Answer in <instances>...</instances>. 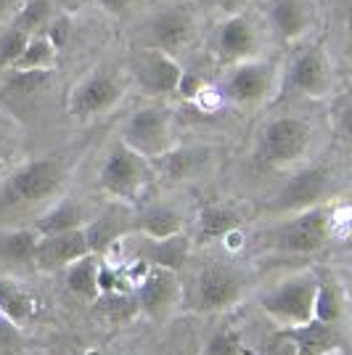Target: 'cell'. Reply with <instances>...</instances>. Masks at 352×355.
<instances>
[{
	"mask_svg": "<svg viewBox=\"0 0 352 355\" xmlns=\"http://www.w3.org/2000/svg\"><path fill=\"white\" fill-rule=\"evenodd\" d=\"M188 252H191V241L186 234H177V236L167 239H146L143 236V247L141 254L148 266L167 268V270H180L188 260Z\"/></svg>",
	"mask_w": 352,
	"mask_h": 355,
	"instance_id": "cell-21",
	"label": "cell"
},
{
	"mask_svg": "<svg viewBox=\"0 0 352 355\" xmlns=\"http://www.w3.org/2000/svg\"><path fill=\"white\" fill-rule=\"evenodd\" d=\"M204 355H244V342L236 329H222L206 342Z\"/></svg>",
	"mask_w": 352,
	"mask_h": 355,
	"instance_id": "cell-36",
	"label": "cell"
},
{
	"mask_svg": "<svg viewBox=\"0 0 352 355\" xmlns=\"http://www.w3.org/2000/svg\"><path fill=\"white\" fill-rule=\"evenodd\" d=\"M11 146H14V122L6 117V114H0V159L3 162H6Z\"/></svg>",
	"mask_w": 352,
	"mask_h": 355,
	"instance_id": "cell-39",
	"label": "cell"
},
{
	"mask_svg": "<svg viewBox=\"0 0 352 355\" xmlns=\"http://www.w3.org/2000/svg\"><path fill=\"white\" fill-rule=\"evenodd\" d=\"M154 178V162L117 138L106 148V157L98 170V189L117 202H135Z\"/></svg>",
	"mask_w": 352,
	"mask_h": 355,
	"instance_id": "cell-8",
	"label": "cell"
},
{
	"mask_svg": "<svg viewBox=\"0 0 352 355\" xmlns=\"http://www.w3.org/2000/svg\"><path fill=\"white\" fill-rule=\"evenodd\" d=\"M331 234V212L321 205L302 212H294L286 223H281L273 231V247L294 254L318 252L328 241Z\"/></svg>",
	"mask_w": 352,
	"mask_h": 355,
	"instance_id": "cell-13",
	"label": "cell"
},
{
	"mask_svg": "<svg viewBox=\"0 0 352 355\" xmlns=\"http://www.w3.org/2000/svg\"><path fill=\"white\" fill-rule=\"evenodd\" d=\"M88 355H103V353H88Z\"/></svg>",
	"mask_w": 352,
	"mask_h": 355,
	"instance_id": "cell-42",
	"label": "cell"
},
{
	"mask_svg": "<svg viewBox=\"0 0 352 355\" xmlns=\"http://www.w3.org/2000/svg\"><path fill=\"white\" fill-rule=\"evenodd\" d=\"M127 228H132V223L127 225L117 209H109V212H103L98 218H93V220L85 225V236H88L90 252H93V254H101V252L112 250Z\"/></svg>",
	"mask_w": 352,
	"mask_h": 355,
	"instance_id": "cell-24",
	"label": "cell"
},
{
	"mask_svg": "<svg viewBox=\"0 0 352 355\" xmlns=\"http://www.w3.org/2000/svg\"><path fill=\"white\" fill-rule=\"evenodd\" d=\"M257 355H297V345H294V340L289 337L286 329H279L270 340H265L260 345Z\"/></svg>",
	"mask_w": 352,
	"mask_h": 355,
	"instance_id": "cell-38",
	"label": "cell"
},
{
	"mask_svg": "<svg viewBox=\"0 0 352 355\" xmlns=\"http://www.w3.org/2000/svg\"><path fill=\"white\" fill-rule=\"evenodd\" d=\"M260 14L270 35V43L283 48H297L308 43L318 27V0H260Z\"/></svg>",
	"mask_w": 352,
	"mask_h": 355,
	"instance_id": "cell-10",
	"label": "cell"
},
{
	"mask_svg": "<svg viewBox=\"0 0 352 355\" xmlns=\"http://www.w3.org/2000/svg\"><path fill=\"white\" fill-rule=\"evenodd\" d=\"M183 215L173 205H148L138 218H132V231L146 239H167L183 234Z\"/></svg>",
	"mask_w": 352,
	"mask_h": 355,
	"instance_id": "cell-22",
	"label": "cell"
},
{
	"mask_svg": "<svg viewBox=\"0 0 352 355\" xmlns=\"http://www.w3.org/2000/svg\"><path fill=\"white\" fill-rule=\"evenodd\" d=\"M289 337L297 345V355H328L339 347V334L331 324L313 318L302 326H286Z\"/></svg>",
	"mask_w": 352,
	"mask_h": 355,
	"instance_id": "cell-20",
	"label": "cell"
},
{
	"mask_svg": "<svg viewBox=\"0 0 352 355\" xmlns=\"http://www.w3.org/2000/svg\"><path fill=\"white\" fill-rule=\"evenodd\" d=\"M267 51H279V48H273L270 43L260 8H249L241 14L212 19L202 53L215 67V72H220L231 64L263 56Z\"/></svg>",
	"mask_w": 352,
	"mask_h": 355,
	"instance_id": "cell-2",
	"label": "cell"
},
{
	"mask_svg": "<svg viewBox=\"0 0 352 355\" xmlns=\"http://www.w3.org/2000/svg\"><path fill=\"white\" fill-rule=\"evenodd\" d=\"M0 311L6 313L14 324H21L35 313V300L21 286L0 279Z\"/></svg>",
	"mask_w": 352,
	"mask_h": 355,
	"instance_id": "cell-30",
	"label": "cell"
},
{
	"mask_svg": "<svg viewBox=\"0 0 352 355\" xmlns=\"http://www.w3.org/2000/svg\"><path fill=\"white\" fill-rule=\"evenodd\" d=\"M37 239L40 236L35 234V228L32 231H11L0 241V252L14 263H32L35 250H37Z\"/></svg>",
	"mask_w": 352,
	"mask_h": 355,
	"instance_id": "cell-31",
	"label": "cell"
},
{
	"mask_svg": "<svg viewBox=\"0 0 352 355\" xmlns=\"http://www.w3.org/2000/svg\"><path fill=\"white\" fill-rule=\"evenodd\" d=\"M32 35H27L24 30H19L16 24H8L0 30V69H8L30 43Z\"/></svg>",
	"mask_w": 352,
	"mask_h": 355,
	"instance_id": "cell-35",
	"label": "cell"
},
{
	"mask_svg": "<svg viewBox=\"0 0 352 355\" xmlns=\"http://www.w3.org/2000/svg\"><path fill=\"white\" fill-rule=\"evenodd\" d=\"M67 183V164L56 157H35L14 167L0 186V207H30L56 196Z\"/></svg>",
	"mask_w": 352,
	"mask_h": 355,
	"instance_id": "cell-6",
	"label": "cell"
},
{
	"mask_svg": "<svg viewBox=\"0 0 352 355\" xmlns=\"http://www.w3.org/2000/svg\"><path fill=\"white\" fill-rule=\"evenodd\" d=\"M0 167H3V159H0Z\"/></svg>",
	"mask_w": 352,
	"mask_h": 355,
	"instance_id": "cell-43",
	"label": "cell"
},
{
	"mask_svg": "<svg viewBox=\"0 0 352 355\" xmlns=\"http://www.w3.org/2000/svg\"><path fill=\"white\" fill-rule=\"evenodd\" d=\"M146 3L148 0H93V8L103 19H109L112 24L125 27V24H130L132 19L146 8Z\"/></svg>",
	"mask_w": 352,
	"mask_h": 355,
	"instance_id": "cell-32",
	"label": "cell"
},
{
	"mask_svg": "<svg viewBox=\"0 0 352 355\" xmlns=\"http://www.w3.org/2000/svg\"><path fill=\"white\" fill-rule=\"evenodd\" d=\"M88 223L90 220L82 205H77L74 199H61L56 207H51L35 223V234L48 236V234H61V231H72V228H85Z\"/></svg>",
	"mask_w": 352,
	"mask_h": 355,
	"instance_id": "cell-23",
	"label": "cell"
},
{
	"mask_svg": "<svg viewBox=\"0 0 352 355\" xmlns=\"http://www.w3.org/2000/svg\"><path fill=\"white\" fill-rule=\"evenodd\" d=\"M315 318L323 324H337L342 318V295L334 282H318L315 295Z\"/></svg>",
	"mask_w": 352,
	"mask_h": 355,
	"instance_id": "cell-33",
	"label": "cell"
},
{
	"mask_svg": "<svg viewBox=\"0 0 352 355\" xmlns=\"http://www.w3.org/2000/svg\"><path fill=\"white\" fill-rule=\"evenodd\" d=\"M209 16L196 0H148L146 8L125 24V43L157 48L183 64L204 51Z\"/></svg>",
	"mask_w": 352,
	"mask_h": 355,
	"instance_id": "cell-1",
	"label": "cell"
},
{
	"mask_svg": "<svg viewBox=\"0 0 352 355\" xmlns=\"http://www.w3.org/2000/svg\"><path fill=\"white\" fill-rule=\"evenodd\" d=\"M196 3L204 8L209 19H218V16H231L241 14V11H249V8H257L260 0H196Z\"/></svg>",
	"mask_w": 352,
	"mask_h": 355,
	"instance_id": "cell-37",
	"label": "cell"
},
{
	"mask_svg": "<svg viewBox=\"0 0 352 355\" xmlns=\"http://www.w3.org/2000/svg\"><path fill=\"white\" fill-rule=\"evenodd\" d=\"M122 144L135 148L146 159L157 162L170 148L175 146V109L173 101H157L143 98L138 106H132L119 125Z\"/></svg>",
	"mask_w": 352,
	"mask_h": 355,
	"instance_id": "cell-5",
	"label": "cell"
},
{
	"mask_svg": "<svg viewBox=\"0 0 352 355\" xmlns=\"http://www.w3.org/2000/svg\"><path fill=\"white\" fill-rule=\"evenodd\" d=\"M98 270H101L98 254L88 252L85 257L74 260L72 266L67 268V286L77 297H82V300H98V295H101V289H98Z\"/></svg>",
	"mask_w": 352,
	"mask_h": 355,
	"instance_id": "cell-26",
	"label": "cell"
},
{
	"mask_svg": "<svg viewBox=\"0 0 352 355\" xmlns=\"http://www.w3.org/2000/svg\"><path fill=\"white\" fill-rule=\"evenodd\" d=\"M315 295H318V279L315 276H294L289 282L276 286L270 295H265L263 311L286 326H302L315 318Z\"/></svg>",
	"mask_w": 352,
	"mask_h": 355,
	"instance_id": "cell-12",
	"label": "cell"
},
{
	"mask_svg": "<svg viewBox=\"0 0 352 355\" xmlns=\"http://www.w3.org/2000/svg\"><path fill=\"white\" fill-rule=\"evenodd\" d=\"M125 64L132 80V90L141 93L143 98L157 101H175L183 69L186 64L164 51L143 48V45H127L125 48Z\"/></svg>",
	"mask_w": 352,
	"mask_h": 355,
	"instance_id": "cell-7",
	"label": "cell"
},
{
	"mask_svg": "<svg viewBox=\"0 0 352 355\" xmlns=\"http://www.w3.org/2000/svg\"><path fill=\"white\" fill-rule=\"evenodd\" d=\"M241 284L234 273L220 263H209L202 268L196 279V302L202 311H222L238 302Z\"/></svg>",
	"mask_w": 352,
	"mask_h": 355,
	"instance_id": "cell-17",
	"label": "cell"
},
{
	"mask_svg": "<svg viewBox=\"0 0 352 355\" xmlns=\"http://www.w3.org/2000/svg\"><path fill=\"white\" fill-rule=\"evenodd\" d=\"M199 241L204 244L209 239H225L238 228V215L222 205H206L199 212Z\"/></svg>",
	"mask_w": 352,
	"mask_h": 355,
	"instance_id": "cell-28",
	"label": "cell"
},
{
	"mask_svg": "<svg viewBox=\"0 0 352 355\" xmlns=\"http://www.w3.org/2000/svg\"><path fill=\"white\" fill-rule=\"evenodd\" d=\"M294 93L310 101H323L334 96V64L321 43H302L294 48V56L286 61V83Z\"/></svg>",
	"mask_w": 352,
	"mask_h": 355,
	"instance_id": "cell-11",
	"label": "cell"
},
{
	"mask_svg": "<svg viewBox=\"0 0 352 355\" xmlns=\"http://www.w3.org/2000/svg\"><path fill=\"white\" fill-rule=\"evenodd\" d=\"M313 146V125L299 114L267 119L257 141V162L265 167H292L308 157Z\"/></svg>",
	"mask_w": 352,
	"mask_h": 355,
	"instance_id": "cell-9",
	"label": "cell"
},
{
	"mask_svg": "<svg viewBox=\"0 0 352 355\" xmlns=\"http://www.w3.org/2000/svg\"><path fill=\"white\" fill-rule=\"evenodd\" d=\"M59 69H0V98L14 104L37 101L53 88Z\"/></svg>",
	"mask_w": 352,
	"mask_h": 355,
	"instance_id": "cell-18",
	"label": "cell"
},
{
	"mask_svg": "<svg viewBox=\"0 0 352 355\" xmlns=\"http://www.w3.org/2000/svg\"><path fill=\"white\" fill-rule=\"evenodd\" d=\"M138 311H141L138 300L125 295V292H106V295H98V300H96V313L109 324H125Z\"/></svg>",
	"mask_w": 352,
	"mask_h": 355,
	"instance_id": "cell-29",
	"label": "cell"
},
{
	"mask_svg": "<svg viewBox=\"0 0 352 355\" xmlns=\"http://www.w3.org/2000/svg\"><path fill=\"white\" fill-rule=\"evenodd\" d=\"M328 117H331V128H334V133H337L339 138L352 141V88L331 96Z\"/></svg>",
	"mask_w": 352,
	"mask_h": 355,
	"instance_id": "cell-34",
	"label": "cell"
},
{
	"mask_svg": "<svg viewBox=\"0 0 352 355\" xmlns=\"http://www.w3.org/2000/svg\"><path fill=\"white\" fill-rule=\"evenodd\" d=\"M222 101L234 109H260L270 104L286 83V61L267 51L263 56L231 64L215 74Z\"/></svg>",
	"mask_w": 352,
	"mask_h": 355,
	"instance_id": "cell-3",
	"label": "cell"
},
{
	"mask_svg": "<svg viewBox=\"0 0 352 355\" xmlns=\"http://www.w3.org/2000/svg\"><path fill=\"white\" fill-rule=\"evenodd\" d=\"M56 6L61 8V14L80 16L85 14L88 8H93V0H56Z\"/></svg>",
	"mask_w": 352,
	"mask_h": 355,
	"instance_id": "cell-40",
	"label": "cell"
},
{
	"mask_svg": "<svg viewBox=\"0 0 352 355\" xmlns=\"http://www.w3.org/2000/svg\"><path fill=\"white\" fill-rule=\"evenodd\" d=\"M212 159V146H173L164 157L154 162L157 178H164L170 183H180L188 178L199 175Z\"/></svg>",
	"mask_w": 352,
	"mask_h": 355,
	"instance_id": "cell-19",
	"label": "cell"
},
{
	"mask_svg": "<svg viewBox=\"0 0 352 355\" xmlns=\"http://www.w3.org/2000/svg\"><path fill=\"white\" fill-rule=\"evenodd\" d=\"M61 51L48 35H32L24 53L8 69H59Z\"/></svg>",
	"mask_w": 352,
	"mask_h": 355,
	"instance_id": "cell-27",
	"label": "cell"
},
{
	"mask_svg": "<svg viewBox=\"0 0 352 355\" xmlns=\"http://www.w3.org/2000/svg\"><path fill=\"white\" fill-rule=\"evenodd\" d=\"M90 252L85 228H72V231H61V234H48L37 239V250H35V266L40 270H61L69 268L74 260L85 257Z\"/></svg>",
	"mask_w": 352,
	"mask_h": 355,
	"instance_id": "cell-15",
	"label": "cell"
},
{
	"mask_svg": "<svg viewBox=\"0 0 352 355\" xmlns=\"http://www.w3.org/2000/svg\"><path fill=\"white\" fill-rule=\"evenodd\" d=\"M19 6H21V0H0V30L14 24L16 14H19Z\"/></svg>",
	"mask_w": 352,
	"mask_h": 355,
	"instance_id": "cell-41",
	"label": "cell"
},
{
	"mask_svg": "<svg viewBox=\"0 0 352 355\" xmlns=\"http://www.w3.org/2000/svg\"><path fill=\"white\" fill-rule=\"evenodd\" d=\"M328 183H331L328 167H321V164L302 167L279 189L276 199H273V209L294 215V212L315 207V205H321V199L328 191Z\"/></svg>",
	"mask_w": 352,
	"mask_h": 355,
	"instance_id": "cell-14",
	"label": "cell"
},
{
	"mask_svg": "<svg viewBox=\"0 0 352 355\" xmlns=\"http://www.w3.org/2000/svg\"><path fill=\"white\" fill-rule=\"evenodd\" d=\"M61 16L56 0H21L14 24L27 35H45L51 24Z\"/></svg>",
	"mask_w": 352,
	"mask_h": 355,
	"instance_id": "cell-25",
	"label": "cell"
},
{
	"mask_svg": "<svg viewBox=\"0 0 352 355\" xmlns=\"http://www.w3.org/2000/svg\"><path fill=\"white\" fill-rule=\"evenodd\" d=\"M180 297V286H177L175 270L167 268L148 266V273L138 286V305L154 321H164L173 308L177 305Z\"/></svg>",
	"mask_w": 352,
	"mask_h": 355,
	"instance_id": "cell-16",
	"label": "cell"
},
{
	"mask_svg": "<svg viewBox=\"0 0 352 355\" xmlns=\"http://www.w3.org/2000/svg\"><path fill=\"white\" fill-rule=\"evenodd\" d=\"M130 93L132 80L125 59L119 64L98 61L72 83L67 96V112L74 122H93L117 112Z\"/></svg>",
	"mask_w": 352,
	"mask_h": 355,
	"instance_id": "cell-4",
	"label": "cell"
}]
</instances>
